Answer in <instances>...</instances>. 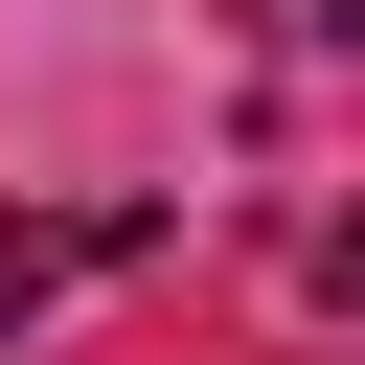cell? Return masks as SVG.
Returning <instances> with one entry per match:
<instances>
[{"instance_id":"cell-1","label":"cell","mask_w":365,"mask_h":365,"mask_svg":"<svg viewBox=\"0 0 365 365\" xmlns=\"http://www.w3.org/2000/svg\"><path fill=\"white\" fill-rule=\"evenodd\" d=\"M160 251V205H0V342L68 297V274H137Z\"/></svg>"},{"instance_id":"cell-2","label":"cell","mask_w":365,"mask_h":365,"mask_svg":"<svg viewBox=\"0 0 365 365\" xmlns=\"http://www.w3.org/2000/svg\"><path fill=\"white\" fill-rule=\"evenodd\" d=\"M297 274H319V297H342V319H365V205H342V228H319V251H297Z\"/></svg>"},{"instance_id":"cell-3","label":"cell","mask_w":365,"mask_h":365,"mask_svg":"<svg viewBox=\"0 0 365 365\" xmlns=\"http://www.w3.org/2000/svg\"><path fill=\"white\" fill-rule=\"evenodd\" d=\"M342 23H365V0H342Z\"/></svg>"}]
</instances>
